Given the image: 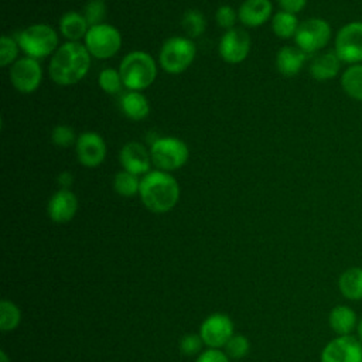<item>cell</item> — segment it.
I'll use <instances>...</instances> for the list:
<instances>
[{"instance_id":"obj_1","label":"cell","mask_w":362,"mask_h":362,"mask_svg":"<svg viewBox=\"0 0 362 362\" xmlns=\"http://www.w3.org/2000/svg\"><path fill=\"white\" fill-rule=\"evenodd\" d=\"M90 54L78 41L61 45L49 62V75L58 85H74L89 71Z\"/></svg>"},{"instance_id":"obj_2","label":"cell","mask_w":362,"mask_h":362,"mask_svg":"<svg viewBox=\"0 0 362 362\" xmlns=\"http://www.w3.org/2000/svg\"><path fill=\"white\" fill-rule=\"evenodd\" d=\"M139 194L148 211L164 214L175 206L180 197V187L173 175L157 170L147 173L141 178Z\"/></svg>"},{"instance_id":"obj_3","label":"cell","mask_w":362,"mask_h":362,"mask_svg":"<svg viewBox=\"0 0 362 362\" xmlns=\"http://www.w3.org/2000/svg\"><path fill=\"white\" fill-rule=\"evenodd\" d=\"M119 74L127 89L139 92L154 82L157 66L148 54L143 51H133L123 58Z\"/></svg>"},{"instance_id":"obj_4","label":"cell","mask_w":362,"mask_h":362,"mask_svg":"<svg viewBox=\"0 0 362 362\" xmlns=\"http://www.w3.org/2000/svg\"><path fill=\"white\" fill-rule=\"evenodd\" d=\"M58 35L55 30L47 24H34L27 27L18 35V47L30 58H44L55 51Z\"/></svg>"},{"instance_id":"obj_5","label":"cell","mask_w":362,"mask_h":362,"mask_svg":"<svg viewBox=\"0 0 362 362\" xmlns=\"http://www.w3.org/2000/svg\"><path fill=\"white\" fill-rule=\"evenodd\" d=\"M153 164L161 171H173L182 167L188 160L187 144L177 137H160L150 148Z\"/></svg>"},{"instance_id":"obj_6","label":"cell","mask_w":362,"mask_h":362,"mask_svg":"<svg viewBox=\"0 0 362 362\" xmlns=\"http://www.w3.org/2000/svg\"><path fill=\"white\" fill-rule=\"evenodd\" d=\"M195 58V44L184 37L168 38L160 51V64L168 74L185 71Z\"/></svg>"},{"instance_id":"obj_7","label":"cell","mask_w":362,"mask_h":362,"mask_svg":"<svg viewBox=\"0 0 362 362\" xmlns=\"http://www.w3.org/2000/svg\"><path fill=\"white\" fill-rule=\"evenodd\" d=\"M122 45V35L113 25L99 24L89 27L85 35V47L90 55L99 59L113 57Z\"/></svg>"},{"instance_id":"obj_8","label":"cell","mask_w":362,"mask_h":362,"mask_svg":"<svg viewBox=\"0 0 362 362\" xmlns=\"http://www.w3.org/2000/svg\"><path fill=\"white\" fill-rule=\"evenodd\" d=\"M331 40V25L318 17L300 23L294 35L296 45L305 54H314L322 49Z\"/></svg>"},{"instance_id":"obj_9","label":"cell","mask_w":362,"mask_h":362,"mask_svg":"<svg viewBox=\"0 0 362 362\" xmlns=\"http://www.w3.org/2000/svg\"><path fill=\"white\" fill-rule=\"evenodd\" d=\"M334 51L344 64L362 62V21L348 23L338 30Z\"/></svg>"},{"instance_id":"obj_10","label":"cell","mask_w":362,"mask_h":362,"mask_svg":"<svg viewBox=\"0 0 362 362\" xmlns=\"http://www.w3.org/2000/svg\"><path fill=\"white\" fill-rule=\"evenodd\" d=\"M321 362H362L361 339L352 335H338L324 346Z\"/></svg>"},{"instance_id":"obj_11","label":"cell","mask_w":362,"mask_h":362,"mask_svg":"<svg viewBox=\"0 0 362 362\" xmlns=\"http://www.w3.org/2000/svg\"><path fill=\"white\" fill-rule=\"evenodd\" d=\"M199 335L209 348H221L228 344L233 335V324L225 314L209 315L199 328Z\"/></svg>"},{"instance_id":"obj_12","label":"cell","mask_w":362,"mask_h":362,"mask_svg":"<svg viewBox=\"0 0 362 362\" xmlns=\"http://www.w3.org/2000/svg\"><path fill=\"white\" fill-rule=\"evenodd\" d=\"M42 71L37 59L25 57L16 61L10 69V79L20 92L30 93L35 90L41 82Z\"/></svg>"},{"instance_id":"obj_13","label":"cell","mask_w":362,"mask_h":362,"mask_svg":"<svg viewBox=\"0 0 362 362\" xmlns=\"http://www.w3.org/2000/svg\"><path fill=\"white\" fill-rule=\"evenodd\" d=\"M250 49V37L242 28L228 30L219 42V54L229 64L242 62Z\"/></svg>"},{"instance_id":"obj_14","label":"cell","mask_w":362,"mask_h":362,"mask_svg":"<svg viewBox=\"0 0 362 362\" xmlns=\"http://www.w3.org/2000/svg\"><path fill=\"white\" fill-rule=\"evenodd\" d=\"M76 157L79 163L85 167L93 168L102 164L106 156V146L103 139L93 132L82 133L76 143Z\"/></svg>"},{"instance_id":"obj_15","label":"cell","mask_w":362,"mask_h":362,"mask_svg":"<svg viewBox=\"0 0 362 362\" xmlns=\"http://www.w3.org/2000/svg\"><path fill=\"white\" fill-rule=\"evenodd\" d=\"M120 164L123 165L124 171L139 175L144 174L150 168V160L151 156L146 150V147L140 143L130 141L123 146L120 150Z\"/></svg>"},{"instance_id":"obj_16","label":"cell","mask_w":362,"mask_h":362,"mask_svg":"<svg viewBox=\"0 0 362 362\" xmlns=\"http://www.w3.org/2000/svg\"><path fill=\"white\" fill-rule=\"evenodd\" d=\"M78 209V199L69 189L57 191L48 202V215L57 223L71 221Z\"/></svg>"},{"instance_id":"obj_17","label":"cell","mask_w":362,"mask_h":362,"mask_svg":"<svg viewBox=\"0 0 362 362\" xmlns=\"http://www.w3.org/2000/svg\"><path fill=\"white\" fill-rule=\"evenodd\" d=\"M272 16L270 0H245L240 7L238 17L247 27L262 25Z\"/></svg>"},{"instance_id":"obj_18","label":"cell","mask_w":362,"mask_h":362,"mask_svg":"<svg viewBox=\"0 0 362 362\" xmlns=\"http://www.w3.org/2000/svg\"><path fill=\"white\" fill-rule=\"evenodd\" d=\"M307 54L301 51L297 45L281 47L276 57V65L283 76H296L304 66Z\"/></svg>"},{"instance_id":"obj_19","label":"cell","mask_w":362,"mask_h":362,"mask_svg":"<svg viewBox=\"0 0 362 362\" xmlns=\"http://www.w3.org/2000/svg\"><path fill=\"white\" fill-rule=\"evenodd\" d=\"M342 61L335 51H327L317 54L310 64V75L317 81H328L339 74Z\"/></svg>"},{"instance_id":"obj_20","label":"cell","mask_w":362,"mask_h":362,"mask_svg":"<svg viewBox=\"0 0 362 362\" xmlns=\"http://www.w3.org/2000/svg\"><path fill=\"white\" fill-rule=\"evenodd\" d=\"M328 322L331 329L338 335H349L358 327L356 313L346 305H337L329 311Z\"/></svg>"},{"instance_id":"obj_21","label":"cell","mask_w":362,"mask_h":362,"mask_svg":"<svg viewBox=\"0 0 362 362\" xmlns=\"http://www.w3.org/2000/svg\"><path fill=\"white\" fill-rule=\"evenodd\" d=\"M341 294L352 301L362 300V267L346 269L338 280Z\"/></svg>"},{"instance_id":"obj_22","label":"cell","mask_w":362,"mask_h":362,"mask_svg":"<svg viewBox=\"0 0 362 362\" xmlns=\"http://www.w3.org/2000/svg\"><path fill=\"white\" fill-rule=\"evenodd\" d=\"M59 28L65 38H68L71 41H78L79 38L86 35L89 25L82 14H79L76 11H69L61 17Z\"/></svg>"},{"instance_id":"obj_23","label":"cell","mask_w":362,"mask_h":362,"mask_svg":"<svg viewBox=\"0 0 362 362\" xmlns=\"http://www.w3.org/2000/svg\"><path fill=\"white\" fill-rule=\"evenodd\" d=\"M120 105L124 115L132 120H143L150 110L147 99L137 90H130L123 95Z\"/></svg>"},{"instance_id":"obj_24","label":"cell","mask_w":362,"mask_h":362,"mask_svg":"<svg viewBox=\"0 0 362 362\" xmlns=\"http://www.w3.org/2000/svg\"><path fill=\"white\" fill-rule=\"evenodd\" d=\"M341 86L351 99L362 102V64L349 65L342 72Z\"/></svg>"},{"instance_id":"obj_25","label":"cell","mask_w":362,"mask_h":362,"mask_svg":"<svg viewBox=\"0 0 362 362\" xmlns=\"http://www.w3.org/2000/svg\"><path fill=\"white\" fill-rule=\"evenodd\" d=\"M300 23L293 13L280 11L272 20V30L280 38H290L294 37L297 33Z\"/></svg>"},{"instance_id":"obj_26","label":"cell","mask_w":362,"mask_h":362,"mask_svg":"<svg viewBox=\"0 0 362 362\" xmlns=\"http://www.w3.org/2000/svg\"><path fill=\"white\" fill-rule=\"evenodd\" d=\"M113 187L119 195L133 197L136 192H139L140 181L134 174H130L127 171H120L116 174L113 180Z\"/></svg>"},{"instance_id":"obj_27","label":"cell","mask_w":362,"mask_h":362,"mask_svg":"<svg viewBox=\"0 0 362 362\" xmlns=\"http://www.w3.org/2000/svg\"><path fill=\"white\" fill-rule=\"evenodd\" d=\"M20 322V310L18 307L7 300L0 303V328L1 331H11Z\"/></svg>"},{"instance_id":"obj_28","label":"cell","mask_w":362,"mask_h":362,"mask_svg":"<svg viewBox=\"0 0 362 362\" xmlns=\"http://www.w3.org/2000/svg\"><path fill=\"white\" fill-rule=\"evenodd\" d=\"M184 31L191 37H199L205 31V18L198 10H188L181 20Z\"/></svg>"},{"instance_id":"obj_29","label":"cell","mask_w":362,"mask_h":362,"mask_svg":"<svg viewBox=\"0 0 362 362\" xmlns=\"http://www.w3.org/2000/svg\"><path fill=\"white\" fill-rule=\"evenodd\" d=\"M98 82H99V86L107 93H117L123 85L120 74L113 68H106L100 71Z\"/></svg>"},{"instance_id":"obj_30","label":"cell","mask_w":362,"mask_h":362,"mask_svg":"<svg viewBox=\"0 0 362 362\" xmlns=\"http://www.w3.org/2000/svg\"><path fill=\"white\" fill-rule=\"evenodd\" d=\"M106 16V6L102 0H90L86 3L83 10V17L89 27L103 24V18Z\"/></svg>"},{"instance_id":"obj_31","label":"cell","mask_w":362,"mask_h":362,"mask_svg":"<svg viewBox=\"0 0 362 362\" xmlns=\"http://www.w3.org/2000/svg\"><path fill=\"white\" fill-rule=\"evenodd\" d=\"M249 348H250V344L246 337L232 335V338L225 345V354L229 358L239 359V358H243L249 352Z\"/></svg>"},{"instance_id":"obj_32","label":"cell","mask_w":362,"mask_h":362,"mask_svg":"<svg viewBox=\"0 0 362 362\" xmlns=\"http://www.w3.org/2000/svg\"><path fill=\"white\" fill-rule=\"evenodd\" d=\"M18 52V45L14 42L13 38L3 35L0 40V65L6 66L11 64Z\"/></svg>"},{"instance_id":"obj_33","label":"cell","mask_w":362,"mask_h":362,"mask_svg":"<svg viewBox=\"0 0 362 362\" xmlns=\"http://www.w3.org/2000/svg\"><path fill=\"white\" fill-rule=\"evenodd\" d=\"M51 139H52V143L59 147L72 146L78 140V139H75V132L72 130V127H68L64 124L54 127Z\"/></svg>"},{"instance_id":"obj_34","label":"cell","mask_w":362,"mask_h":362,"mask_svg":"<svg viewBox=\"0 0 362 362\" xmlns=\"http://www.w3.org/2000/svg\"><path fill=\"white\" fill-rule=\"evenodd\" d=\"M215 18H216V23H218L222 28L232 30V28L235 27V24H236L238 14H236V11H235L230 6H221V7L216 10Z\"/></svg>"},{"instance_id":"obj_35","label":"cell","mask_w":362,"mask_h":362,"mask_svg":"<svg viewBox=\"0 0 362 362\" xmlns=\"http://www.w3.org/2000/svg\"><path fill=\"white\" fill-rule=\"evenodd\" d=\"M202 338L201 335H197V334H188L185 337L181 338L180 341V349L184 355H195L201 351L202 348Z\"/></svg>"},{"instance_id":"obj_36","label":"cell","mask_w":362,"mask_h":362,"mask_svg":"<svg viewBox=\"0 0 362 362\" xmlns=\"http://www.w3.org/2000/svg\"><path fill=\"white\" fill-rule=\"evenodd\" d=\"M197 362H229V356L216 348H209L198 356Z\"/></svg>"},{"instance_id":"obj_37","label":"cell","mask_w":362,"mask_h":362,"mask_svg":"<svg viewBox=\"0 0 362 362\" xmlns=\"http://www.w3.org/2000/svg\"><path fill=\"white\" fill-rule=\"evenodd\" d=\"M307 0H279V4L280 7L283 8V11H287V13H298L304 8Z\"/></svg>"},{"instance_id":"obj_38","label":"cell","mask_w":362,"mask_h":362,"mask_svg":"<svg viewBox=\"0 0 362 362\" xmlns=\"http://www.w3.org/2000/svg\"><path fill=\"white\" fill-rule=\"evenodd\" d=\"M72 181H74V178H72L71 173H68V171H64V173H61V174L58 175V182H59V185H61L64 189H68V187H71Z\"/></svg>"},{"instance_id":"obj_39","label":"cell","mask_w":362,"mask_h":362,"mask_svg":"<svg viewBox=\"0 0 362 362\" xmlns=\"http://www.w3.org/2000/svg\"><path fill=\"white\" fill-rule=\"evenodd\" d=\"M356 331H358V338H359V339H361V342H362V318H361V320H359V322H358Z\"/></svg>"},{"instance_id":"obj_40","label":"cell","mask_w":362,"mask_h":362,"mask_svg":"<svg viewBox=\"0 0 362 362\" xmlns=\"http://www.w3.org/2000/svg\"><path fill=\"white\" fill-rule=\"evenodd\" d=\"M0 362H8V358H7V355L4 354V351L0 352Z\"/></svg>"}]
</instances>
